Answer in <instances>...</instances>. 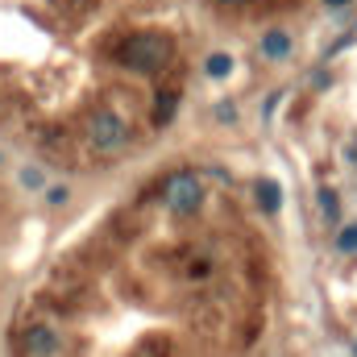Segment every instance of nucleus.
I'll list each match as a JSON object with an SVG mask.
<instances>
[{"label":"nucleus","mask_w":357,"mask_h":357,"mask_svg":"<svg viewBox=\"0 0 357 357\" xmlns=\"http://www.w3.org/2000/svg\"><path fill=\"white\" fill-rule=\"evenodd\" d=\"M216 116H220V121H233L237 112H233V104H220V108H216Z\"/></svg>","instance_id":"obj_13"},{"label":"nucleus","mask_w":357,"mask_h":357,"mask_svg":"<svg viewBox=\"0 0 357 357\" xmlns=\"http://www.w3.org/2000/svg\"><path fill=\"white\" fill-rule=\"evenodd\" d=\"M162 199H167V208H171L175 216H191V212H199V204H204V183L191 175V171H175V175L167 178Z\"/></svg>","instance_id":"obj_2"},{"label":"nucleus","mask_w":357,"mask_h":357,"mask_svg":"<svg viewBox=\"0 0 357 357\" xmlns=\"http://www.w3.org/2000/svg\"><path fill=\"white\" fill-rule=\"evenodd\" d=\"M320 212H324L328 220H337V216H341V208H337V191H333V187H324V191H320Z\"/></svg>","instance_id":"obj_10"},{"label":"nucleus","mask_w":357,"mask_h":357,"mask_svg":"<svg viewBox=\"0 0 357 357\" xmlns=\"http://www.w3.org/2000/svg\"><path fill=\"white\" fill-rule=\"evenodd\" d=\"M324 4H328V8H341V4H349V0H324Z\"/></svg>","instance_id":"obj_14"},{"label":"nucleus","mask_w":357,"mask_h":357,"mask_svg":"<svg viewBox=\"0 0 357 357\" xmlns=\"http://www.w3.org/2000/svg\"><path fill=\"white\" fill-rule=\"evenodd\" d=\"M254 195H258V204H262V212H278V208H282V187H278L274 178H258V187H254Z\"/></svg>","instance_id":"obj_5"},{"label":"nucleus","mask_w":357,"mask_h":357,"mask_svg":"<svg viewBox=\"0 0 357 357\" xmlns=\"http://www.w3.org/2000/svg\"><path fill=\"white\" fill-rule=\"evenodd\" d=\"M59 349H63V341L50 324H29L25 328V354L29 357H54Z\"/></svg>","instance_id":"obj_4"},{"label":"nucleus","mask_w":357,"mask_h":357,"mask_svg":"<svg viewBox=\"0 0 357 357\" xmlns=\"http://www.w3.org/2000/svg\"><path fill=\"white\" fill-rule=\"evenodd\" d=\"M204 71H208L212 79H225V75L233 71V59H229V54H208V63H204Z\"/></svg>","instance_id":"obj_7"},{"label":"nucleus","mask_w":357,"mask_h":357,"mask_svg":"<svg viewBox=\"0 0 357 357\" xmlns=\"http://www.w3.org/2000/svg\"><path fill=\"white\" fill-rule=\"evenodd\" d=\"M262 54L266 59H287L291 54V33L287 29H270L266 38H262Z\"/></svg>","instance_id":"obj_6"},{"label":"nucleus","mask_w":357,"mask_h":357,"mask_svg":"<svg viewBox=\"0 0 357 357\" xmlns=\"http://www.w3.org/2000/svg\"><path fill=\"white\" fill-rule=\"evenodd\" d=\"M171 116H175V96H171V91H162V96H158V104H154V121H158V125H167Z\"/></svg>","instance_id":"obj_8"},{"label":"nucleus","mask_w":357,"mask_h":357,"mask_svg":"<svg viewBox=\"0 0 357 357\" xmlns=\"http://www.w3.org/2000/svg\"><path fill=\"white\" fill-rule=\"evenodd\" d=\"M121 63L129 67V71H142V75H154V71H162L167 63H171V42L162 38V33H133L125 46H121Z\"/></svg>","instance_id":"obj_1"},{"label":"nucleus","mask_w":357,"mask_h":357,"mask_svg":"<svg viewBox=\"0 0 357 357\" xmlns=\"http://www.w3.org/2000/svg\"><path fill=\"white\" fill-rule=\"evenodd\" d=\"M88 137H91V146L96 150H121L125 146V137H129V125L116 116V112H96L91 116V129H88Z\"/></svg>","instance_id":"obj_3"},{"label":"nucleus","mask_w":357,"mask_h":357,"mask_svg":"<svg viewBox=\"0 0 357 357\" xmlns=\"http://www.w3.org/2000/svg\"><path fill=\"white\" fill-rule=\"evenodd\" d=\"M337 250H341V254H357V225H345V229L337 233Z\"/></svg>","instance_id":"obj_9"},{"label":"nucleus","mask_w":357,"mask_h":357,"mask_svg":"<svg viewBox=\"0 0 357 357\" xmlns=\"http://www.w3.org/2000/svg\"><path fill=\"white\" fill-rule=\"evenodd\" d=\"M46 199H50L54 208H59V204H67V187H50V191H46Z\"/></svg>","instance_id":"obj_11"},{"label":"nucleus","mask_w":357,"mask_h":357,"mask_svg":"<svg viewBox=\"0 0 357 357\" xmlns=\"http://www.w3.org/2000/svg\"><path fill=\"white\" fill-rule=\"evenodd\" d=\"M225 4H250V0H225Z\"/></svg>","instance_id":"obj_15"},{"label":"nucleus","mask_w":357,"mask_h":357,"mask_svg":"<svg viewBox=\"0 0 357 357\" xmlns=\"http://www.w3.org/2000/svg\"><path fill=\"white\" fill-rule=\"evenodd\" d=\"M354 354H357V341H354Z\"/></svg>","instance_id":"obj_16"},{"label":"nucleus","mask_w":357,"mask_h":357,"mask_svg":"<svg viewBox=\"0 0 357 357\" xmlns=\"http://www.w3.org/2000/svg\"><path fill=\"white\" fill-rule=\"evenodd\" d=\"M21 183L25 187H42V171H21Z\"/></svg>","instance_id":"obj_12"}]
</instances>
